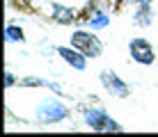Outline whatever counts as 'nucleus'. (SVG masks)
<instances>
[{
  "label": "nucleus",
  "mask_w": 158,
  "mask_h": 137,
  "mask_svg": "<svg viewBox=\"0 0 158 137\" xmlns=\"http://www.w3.org/2000/svg\"><path fill=\"white\" fill-rule=\"evenodd\" d=\"M71 117V110L67 107V103H62L55 96H46L37 103L35 107V121L39 126H55L62 123Z\"/></svg>",
  "instance_id": "nucleus-1"
},
{
  "label": "nucleus",
  "mask_w": 158,
  "mask_h": 137,
  "mask_svg": "<svg viewBox=\"0 0 158 137\" xmlns=\"http://www.w3.org/2000/svg\"><path fill=\"white\" fill-rule=\"evenodd\" d=\"M83 123L92 133H124V126L115 121L110 114L99 105H92L83 110Z\"/></svg>",
  "instance_id": "nucleus-2"
},
{
  "label": "nucleus",
  "mask_w": 158,
  "mask_h": 137,
  "mask_svg": "<svg viewBox=\"0 0 158 137\" xmlns=\"http://www.w3.org/2000/svg\"><path fill=\"white\" fill-rule=\"evenodd\" d=\"M73 48H78L80 53H85L87 57L96 59L103 55V41L96 37L94 30H89V27H78V30H73L71 39H69Z\"/></svg>",
  "instance_id": "nucleus-3"
},
{
  "label": "nucleus",
  "mask_w": 158,
  "mask_h": 137,
  "mask_svg": "<svg viewBox=\"0 0 158 137\" xmlns=\"http://www.w3.org/2000/svg\"><path fill=\"white\" fill-rule=\"evenodd\" d=\"M110 9H108V2H99V0H92L89 5L85 7V14H83V25L89 27V30L99 32V30H106L110 25Z\"/></svg>",
  "instance_id": "nucleus-4"
},
{
  "label": "nucleus",
  "mask_w": 158,
  "mask_h": 137,
  "mask_svg": "<svg viewBox=\"0 0 158 137\" xmlns=\"http://www.w3.org/2000/svg\"><path fill=\"white\" fill-rule=\"evenodd\" d=\"M128 55L135 64H142V66H151L156 62V50L144 37H133L128 41Z\"/></svg>",
  "instance_id": "nucleus-5"
},
{
  "label": "nucleus",
  "mask_w": 158,
  "mask_h": 137,
  "mask_svg": "<svg viewBox=\"0 0 158 137\" xmlns=\"http://www.w3.org/2000/svg\"><path fill=\"white\" fill-rule=\"evenodd\" d=\"M99 80H101V87L108 91V96H112V98H128L131 96L128 82H124L119 78V73H115L112 69H103Z\"/></svg>",
  "instance_id": "nucleus-6"
},
{
  "label": "nucleus",
  "mask_w": 158,
  "mask_h": 137,
  "mask_svg": "<svg viewBox=\"0 0 158 137\" xmlns=\"http://www.w3.org/2000/svg\"><path fill=\"white\" fill-rule=\"evenodd\" d=\"M55 53L62 57V62L69 64L73 71H85L87 69V59L89 57H87L85 53H80L78 48H73L71 43H69V46H55Z\"/></svg>",
  "instance_id": "nucleus-7"
},
{
  "label": "nucleus",
  "mask_w": 158,
  "mask_h": 137,
  "mask_svg": "<svg viewBox=\"0 0 158 137\" xmlns=\"http://www.w3.org/2000/svg\"><path fill=\"white\" fill-rule=\"evenodd\" d=\"M131 18H133V23L138 27H151L154 25V5H151V0H144V2L135 5Z\"/></svg>",
  "instance_id": "nucleus-8"
},
{
  "label": "nucleus",
  "mask_w": 158,
  "mask_h": 137,
  "mask_svg": "<svg viewBox=\"0 0 158 137\" xmlns=\"http://www.w3.org/2000/svg\"><path fill=\"white\" fill-rule=\"evenodd\" d=\"M51 18L55 21L57 25H71L76 21V9L67 7V5H62V2H53L51 5Z\"/></svg>",
  "instance_id": "nucleus-9"
},
{
  "label": "nucleus",
  "mask_w": 158,
  "mask_h": 137,
  "mask_svg": "<svg viewBox=\"0 0 158 137\" xmlns=\"http://www.w3.org/2000/svg\"><path fill=\"white\" fill-rule=\"evenodd\" d=\"M5 41L7 43H25V32L21 25L7 23L5 25Z\"/></svg>",
  "instance_id": "nucleus-10"
},
{
  "label": "nucleus",
  "mask_w": 158,
  "mask_h": 137,
  "mask_svg": "<svg viewBox=\"0 0 158 137\" xmlns=\"http://www.w3.org/2000/svg\"><path fill=\"white\" fill-rule=\"evenodd\" d=\"M14 85H19V80H16V75L12 71H5V89H12Z\"/></svg>",
  "instance_id": "nucleus-11"
},
{
  "label": "nucleus",
  "mask_w": 158,
  "mask_h": 137,
  "mask_svg": "<svg viewBox=\"0 0 158 137\" xmlns=\"http://www.w3.org/2000/svg\"><path fill=\"white\" fill-rule=\"evenodd\" d=\"M122 5H131V7H135V5H140V2H144V0H119Z\"/></svg>",
  "instance_id": "nucleus-12"
}]
</instances>
